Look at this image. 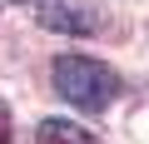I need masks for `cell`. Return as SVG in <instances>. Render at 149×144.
I'll return each instance as SVG.
<instances>
[{"label": "cell", "instance_id": "cell-4", "mask_svg": "<svg viewBox=\"0 0 149 144\" xmlns=\"http://www.w3.org/2000/svg\"><path fill=\"white\" fill-rule=\"evenodd\" d=\"M15 139V124H10V104L0 99V144H10Z\"/></svg>", "mask_w": 149, "mask_h": 144}, {"label": "cell", "instance_id": "cell-1", "mask_svg": "<svg viewBox=\"0 0 149 144\" xmlns=\"http://www.w3.org/2000/svg\"><path fill=\"white\" fill-rule=\"evenodd\" d=\"M55 90L85 114H104L119 95V75L104 65V60H90V55H60L55 70H50Z\"/></svg>", "mask_w": 149, "mask_h": 144}, {"label": "cell", "instance_id": "cell-5", "mask_svg": "<svg viewBox=\"0 0 149 144\" xmlns=\"http://www.w3.org/2000/svg\"><path fill=\"white\" fill-rule=\"evenodd\" d=\"M15 5H40V0H15Z\"/></svg>", "mask_w": 149, "mask_h": 144}, {"label": "cell", "instance_id": "cell-2", "mask_svg": "<svg viewBox=\"0 0 149 144\" xmlns=\"http://www.w3.org/2000/svg\"><path fill=\"white\" fill-rule=\"evenodd\" d=\"M40 25L45 30H60V35H95L100 30V5L95 0H40Z\"/></svg>", "mask_w": 149, "mask_h": 144}, {"label": "cell", "instance_id": "cell-3", "mask_svg": "<svg viewBox=\"0 0 149 144\" xmlns=\"http://www.w3.org/2000/svg\"><path fill=\"white\" fill-rule=\"evenodd\" d=\"M35 144H100V139H95L85 124H74V119H40Z\"/></svg>", "mask_w": 149, "mask_h": 144}]
</instances>
